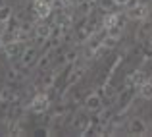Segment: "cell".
I'll return each instance as SVG.
<instances>
[{
  "instance_id": "28",
  "label": "cell",
  "mask_w": 152,
  "mask_h": 137,
  "mask_svg": "<svg viewBox=\"0 0 152 137\" xmlns=\"http://www.w3.org/2000/svg\"><path fill=\"white\" fill-rule=\"evenodd\" d=\"M79 2H87V4H93V2H96V0H79Z\"/></svg>"
},
{
  "instance_id": "9",
  "label": "cell",
  "mask_w": 152,
  "mask_h": 137,
  "mask_svg": "<svg viewBox=\"0 0 152 137\" xmlns=\"http://www.w3.org/2000/svg\"><path fill=\"white\" fill-rule=\"evenodd\" d=\"M119 19H121V15H119V14H115V12H108V14L104 15V19H102L104 29H110V27L119 25Z\"/></svg>"
},
{
  "instance_id": "12",
  "label": "cell",
  "mask_w": 152,
  "mask_h": 137,
  "mask_svg": "<svg viewBox=\"0 0 152 137\" xmlns=\"http://www.w3.org/2000/svg\"><path fill=\"white\" fill-rule=\"evenodd\" d=\"M139 95H141V99H145V100H152V81L146 79L142 85H139Z\"/></svg>"
},
{
  "instance_id": "5",
  "label": "cell",
  "mask_w": 152,
  "mask_h": 137,
  "mask_svg": "<svg viewBox=\"0 0 152 137\" xmlns=\"http://www.w3.org/2000/svg\"><path fill=\"white\" fill-rule=\"evenodd\" d=\"M85 108L89 112H98L102 108V95L100 93H91L85 99Z\"/></svg>"
},
{
  "instance_id": "20",
  "label": "cell",
  "mask_w": 152,
  "mask_h": 137,
  "mask_svg": "<svg viewBox=\"0 0 152 137\" xmlns=\"http://www.w3.org/2000/svg\"><path fill=\"white\" fill-rule=\"evenodd\" d=\"M100 95L106 96V99H112V96L115 95V91H114V87H112V85H104L102 89H100Z\"/></svg>"
},
{
  "instance_id": "24",
  "label": "cell",
  "mask_w": 152,
  "mask_h": 137,
  "mask_svg": "<svg viewBox=\"0 0 152 137\" xmlns=\"http://www.w3.org/2000/svg\"><path fill=\"white\" fill-rule=\"evenodd\" d=\"M35 135H50V130H46V127H39V130H35Z\"/></svg>"
},
{
  "instance_id": "25",
  "label": "cell",
  "mask_w": 152,
  "mask_h": 137,
  "mask_svg": "<svg viewBox=\"0 0 152 137\" xmlns=\"http://www.w3.org/2000/svg\"><path fill=\"white\" fill-rule=\"evenodd\" d=\"M8 31V21H0V37Z\"/></svg>"
},
{
  "instance_id": "18",
  "label": "cell",
  "mask_w": 152,
  "mask_h": 137,
  "mask_svg": "<svg viewBox=\"0 0 152 137\" xmlns=\"http://www.w3.org/2000/svg\"><path fill=\"white\" fill-rule=\"evenodd\" d=\"M121 33H123V25H115V27H110V29H106V35H110V37H115V39H121Z\"/></svg>"
},
{
  "instance_id": "4",
  "label": "cell",
  "mask_w": 152,
  "mask_h": 137,
  "mask_svg": "<svg viewBox=\"0 0 152 137\" xmlns=\"http://www.w3.org/2000/svg\"><path fill=\"white\" fill-rule=\"evenodd\" d=\"M146 131H148V126H146V122L142 118H131L129 122V133L131 135H145Z\"/></svg>"
},
{
  "instance_id": "6",
  "label": "cell",
  "mask_w": 152,
  "mask_h": 137,
  "mask_svg": "<svg viewBox=\"0 0 152 137\" xmlns=\"http://www.w3.org/2000/svg\"><path fill=\"white\" fill-rule=\"evenodd\" d=\"M39 60V54H37V48L35 46H29L25 48V50L21 52V66H33V64H37Z\"/></svg>"
},
{
  "instance_id": "2",
  "label": "cell",
  "mask_w": 152,
  "mask_h": 137,
  "mask_svg": "<svg viewBox=\"0 0 152 137\" xmlns=\"http://www.w3.org/2000/svg\"><path fill=\"white\" fill-rule=\"evenodd\" d=\"M148 14H150V8L146 6V4H141V2H139L137 6H133V8H127V12H125L127 18L135 19V21H142V19H146Z\"/></svg>"
},
{
  "instance_id": "7",
  "label": "cell",
  "mask_w": 152,
  "mask_h": 137,
  "mask_svg": "<svg viewBox=\"0 0 152 137\" xmlns=\"http://www.w3.org/2000/svg\"><path fill=\"white\" fill-rule=\"evenodd\" d=\"M35 35H37L39 39H45V41H48L50 35H52V25L45 23V19H41V21L35 25Z\"/></svg>"
},
{
  "instance_id": "10",
  "label": "cell",
  "mask_w": 152,
  "mask_h": 137,
  "mask_svg": "<svg viewBox=\"0 0 152 137\" xmlns=\"http://www.w3.org/2000/svg\"><path fill=\"white\" fill-rule=\"evenodd\" d=\"M91 127H93V122H91L89 116H81L77 122V133L79 135H87L91 131Z\"/></svg>"
},
{
  "instance_id": "30",
  "label": "cell",
  "mask_w": 152,
  "mask_h": 137,
  "mask_svg": "<svg viewBox=\"0 0 152 137\" xmlns=\"http://www.w3.org/2000/svg\"><path fill=\"white\" fill-rule=\"evenodd\" d=\"M0 6H2V0H0Z\"/></svg>"
},
{
  "instance_id": "1",
  "label": "cell",
  "mask_w": 152,
  "mask_h": 137,
  "mask_svg": "<svg viewBox=\"0 0 152 137\" xmlns=\"http://www.w3.org/2000/svg\"><path fill=\"white\" fill-rule=\"evenodd\" d=\"M48 106H50V100H48V96H46L45 93L35 95L33 99H31V102H29V110L35 112V114H45V112L48 110Z\"/></svg>"
},
{
  "instance_id": "17",
  "label": "cell",
  "mask_w": 152,
  "mask_h": 137,
  "mask_svg": "<svg viewBox=\"0 0 152 137\" xmlns=\"http://www.w3.org/2000/svg\"><path fill=\"white\" fill-rule=\"evenodd\" d=\"M118 41H119V39H115V37H110V35H106V37L102 39V46L106 48V50H110V48H114L115 45H118Z\"/></svg>"
},
{
  "instance_id": "14",
  "label": "cell",
  "mask_w": 152,
  "mask_h": 137,
  "mask_svg": "<svg viewBox=\"0 0 152 137\" xmlns=\"http://www.w3.org/2000/svg\"><path fill=\"white\" fill-rule=\"evenodd\" d=\"M12 8L10 6H6V4H2L0 6V21H10L12 19Z\"/></svg>"
},
{
  "instance_id": "15",
  "label": "cell",
  "mask_w": 152,
  "mask_h": 137,
  "mask_svg": "<svg viewBox=\"0 0 152 137\" xmlns=\"http://www.w3.org/2000/svg\"><path fill=\"white\" fill-rule=\"evenodd\" d=\"M145 81H146V74H145L142 70H137V71L133 74V85L139 87V85H142Z\"/></svg>"
},
{
  "instance_id": "22",
  "label": "cell",
  "mask_w": 152,
  "mask_h": 137,
  "mask_svg": "<svg viewBox=\"0 0 152 137\" xmlns=\"http://www.w3.org/2000/svg\"><path fill=\"white\" fill-rule=\"evenodd\" d=\"M48 62H50V60H48V54H42V56H39V60H37V66L42 70V68H46V66H48Z\"/></svg>"
},
{
  "instance_id": "3",
  "label": "cell",
  "mask_w": 152,
  "mask_h": 137,
  "mask_svg": "<svg viewBox=\"0 0 152 137\" xmlns=\"http://www.w3.org/2000/svg\"><path fill=\"white\" fill-rule=\"evenodd\" d=\"M52 12H54V8H52V4L48 0H37V2H35V14H37L39 19L50 18Z\"/></svg>"
},
{
  "instance_id": "23",
  "label": "cell",
  "mask_w": 152,
  "mask_h": 137,
  "mask_svg": "<svg viewBox=\"0 0 152 137\" xmlns=\"http://www.w3.org/2000/svg\"><path fill=\"white\" fill-rule=\"evenodd\" d=\"M18 77H19L18 70H8V71H6V79H8V81H15Z\"/></svg>"
},
{
  "instance_id": "21",
  "label": "cell",
  "mask_w": 152,
  "mask_h": 137,
  "mask_svg": "<svg viewBox=\"0 0 152 137\" xmlns=\"http://www.w3.org/2000/svg\"><path fill=\"white\" fill-rule=\"evenodd\" d=\"M77 56H79V54H77L75 50H69L66 56H64V62H67V64H73L75 60H77Z\"/></svg>"
},
{
  "instance_id": "13",
  "label": "cell",
  "mask_w": 152,
  "mask_h": 137,
  "mask_svg": "<svg viewBox=\"0 0 152 137\" xmlns=\"http://www.w3.org/2000/svg\"><path fill=\"white\" fill-rule=\"evenodd\" d=\"M110 118H112V112L110 110H98V118H96V122L98 124H102V126H108L110 124Z\"/></svg>"
},
{
  "instance_id": "8",
  "label": "cell",
  "mask_w": 152,
  "mask_h": 137,
  "mask_svg": "<svg viewBox=\"0 0 152 137\" xmlns=\"http://www.w3.org/2000/svg\"><path fill=\"white\" fill-rule=\"evenodd\" d=\"M21 45L23 43H19V41H12V43H8V45H4V54H6V58H18Z\"/></svg>"
},
{
  "instance_id": "26",
  "label": "cell",
  "mask_w": 152,
  "mask_h": 137,
  "mask_svg": "<svg viewBox=\"0 0 152 137\" xmlns=\"http://www.w3.org/2000/svg\"><path fill=\"white\" fill-rule=\"evenodd\" d=\"M112 2H114L115 6H127V2H129V0H112Z\"/></svg>"
},
{
  "instance_id": "11",
  "label": "cell",
  "mask_w": 152,
  "mask_h": 137,
  "mask_svg": "<svg viewBox=\"0 0 152 137\" xmlns=\"http://www.w3.org/2000/svg\"><path fill=\"white\" fill-rule=\"evenodd\" d=\"M14 100H15L14 89H10L8 85L0 89V104H8V102H14Z\"/></svg>"
},
{
  "instance_id": "16",
  "label": "cell",
  "mask_w": 152,
  "mask_h": 137,
  "mask_svg": "<svg viewBox=\"0 0 152 137\" xmlns=\"http://www.w3.org/2000/svg\"><path fill=\"white\" fill-rule=\"evenodd\" d=\"M54 79H56V74H46L45 77L41 79V87L42 89H50L52 83H54Z\"/></svg>"
},
{
  "instance_id": "27",
  "label": "cell",
  "mask_w": 152,
  "mask_h": 137,
  "mask_svg": "<svg viewBox=\"0 0 152 137\" xmlns=\"http://www.w3.org/2000/svg\"><path fill=\"white\" fill-rule=\"evenodd\" d=\"M146 43H148V46L152 48V31H150V35H148V41H146Z\"/></svg>"
},
{
  "instance_id": "29",
  "label": "cell",
  "mask_w": 152,
  "mask_h": 137,
  "mask_svg": "<svg viewBox=\"0 0 152 137\" xmlns=\"http://www.w3.org/2000/svg\"><path fill=\"white\" fill-rule=\"evenodd\" d=\"M0 48H4V39L0 37Z\"/></svg>"
},
{
  "instance_id": "19",
  "label": "cell",
  "mask_w": 152,
  "mask_h": 137,
  "mask_svg": "<svg viewBox=\"0 0 152 137\" xmlns=\"http://www.w3.org/2000/svg\"><path fill=\"white\" fill-rule=\"evenodd\" d=\"M83 74H85V68H77V70L71 71V75H69V85H71V83H75V81H79Z\"/></svg>"
}]
</instances>
